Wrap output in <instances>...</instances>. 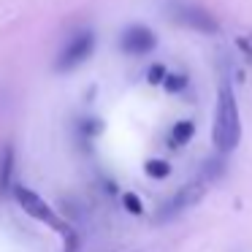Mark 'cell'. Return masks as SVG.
I'll return each instance as SVG.
<instances>
[{
	"instance_id": "2",
	"label": "cell",
	"mask_w": 252,
	"mask_h": 252,
	"mask_svg": "<svg viewBox=\"0 0 252 252\" xmlns=\"http://www.w3.org/2000/svg\"><path fill=\"white\" fill-rule=\"evenodd\" d=\"M11 195H14V201L19 203V206L25 209V214H30L33 220H38V222H46L49 228H55L57 233H63V236H71V228H68L65 222H63L60 217H57L55 212H52V206L44 201V198L38 195V192H33L30 187H25V185H17L14 182V187H11Z\"/></svg>"
},
{
	"instance_id": "7",
	"label": "cell",
	"mask_w": 252,
	"mask_h": 252,
	"mask_svg": "<svg viewBox=\"0 0 252 252\" xmlns=\"http://www.w3.org/2000/svg\"><path fill=\"white\" fill-rule=\"evenodd\" d=\"M11 174H14V149L11 147H3V149H0V192H3V190L8 192L14 187Z\"/></svg>"
},
{
	"instance_id": "3",
	"label": "cell",
	"mask_w": 252,
	"mask_h": 252,
	"mask_svg": "<svg viewBox=\"0 0 252 252\" xmlns=\"http://www.w3.org/2000/svg\"><path fill=\"white\" fill-rule=\"evenodd\" d=\"M93 52H95V33L93 30H76V33L65 41V46L60 49V55H57L55 71L57 73H68V71H73V68L84 65V63L93 57Z\"/></svg>"
},
{
	"instance_id": "6",
	"label": "cell",
	"mask_w": 252,
	"mask_h": 252,
	"mask_svg": "<svg viewBox=\"0 0 252 252\" xmlns=\"http://www.w3.org/2000/svg\"><path fill=\"white\" fill-rule=\"evenodd\" d=\"M192 136H195V122H192V120H179V122H174L171 130H168L171 147H185Z\"/></svg>"
},
{
	"instance_id": "10",
	"label": "cell",
	"mask_w": 252,
	"mask_h": 252,
	"mask_svg": "<svg viewBox=\"0 0 252 252\" xmlns=\"http://www.w3.org/2000/svg\"><path fill=\"white\" fill-rule=\"evenodd\" d=\"M122 206H125L130 214H141V212H144L141 198H138L136 192H125V195H122Z\"/></svg>"
},
{
	"instance_id": "5",
	"label": "cell",
	"mask_w": 252,
	"mask_h": 252,
	"mask_svg": "<svg viewBox=\"0 0 252 252\" xmlns=\"http://www.w3.org/2000/svg\"><path fill=\"white\" fill-rule=\"evenodd\" d=\"M174 19L182 22L185 28H190V30H198V33H206V35H217L220 33L217 19H214L209 11L198 8V6H176Z\"/></svg>"
},
{
	"instance_id": "9",
	"label": "cell",
	"mask_w": 252,
	"mask_h": 252,
	"mask_svg": "<svg viewBox=\"0 0 252 252\" xmlns=\"http://www.w3.org/2000/svg\"><path fill=\"white\" fill-rule=\"evenodd\" d=\"M190 84V79H187V73H165V79H163V87H165V93H171V95H176V93H182V90Z\"/></svg>"
},
{
	"instance_id": "11",
	"label": "cell",
	"mask_w": 252,
	"mask_h": 252,
	"mask_svg": "<svg viewBox=\"0 0 252 252\" xmlns=\"http://www.w3.org/2000/svg\"><path fill=\"white\" fill-rule=\"evenodd\" d=\"M165 65H160V63H155L152 68H149V73H147V82L149 84H163V79H165Z\"/></svg>"
},
{
	"instance_id": "1",
	"label": "cell",
	"mask_w": 252,
	"mask_h": 252,
	"mask_svg": "<svg viewBox=\"0 0 252 252\" xmlns=\"http://www.w3.org/2000/svg\"><path fill=\"white\" fill-rule=\"evenodd\" d=\"M212 141L220 155L233 152L241 144V114H239L236 93L230 84H220V90H217V111H214Z\"/></svg>"
},
{
	"instance_id": "4",
	"label": "cell",
	"mask_w": 252,
	"mask_h": 252,
	"mask_svg": "<svg viewBox=\"0 0 252 252\" xmlns=\"http://www.w3.org/2000/svg\"><path fill=\"white\" fill-rule=\"evenodd\" d=\"M120 49L127 57H147L158 49V35L147 25H130L120 35Z\"/></svg>"
},
{
	"instance_id": "12",
	"label": "cell",
	"mask_w": 252,
	"mask_h": 252,
	"mask_svg": "<svg viewBox=\"0 0 252 252\" xmlns=\"http://www.w3.org/2000/svg\"><path fill=\"white\" fill-rule=\"evenodd\" d=\"M236 46L244 52V60L252 63V44H250V38H244V35H241V38H236Z\"/></svg>"
},
{
	"instance_id": "8",
	"label": "cell",
	"mask_w": 252,
	"mask_h": 252,
	"mask_svg": "<svg viewBox=\"0 0 252 252\" xmlns=\"http://www.w3.org/2000/svg\"><path fill=\"white\" fill-rule=\"evenodd\" d=\"M144 174H147L149 179H165V176L171 174V165L160 158H152V160L144 163Z\"/></svg>"
}]
</instances>
